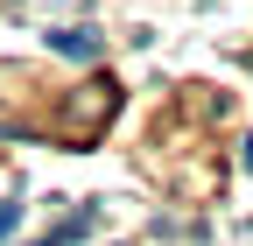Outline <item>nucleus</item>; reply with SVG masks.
<instances>
[{
	"instance_id": "f257e3e1",
	"label": "nucleus",
	"mask_w": 253,
	"mask_h": 246,
	"mask_svg": "<svg viewBox=\"0 0 253 246\" xmlns=\"http://www.w3.org/2000/svg\"><path fill=\"white\" fill-rule=\"evenodd\" d=\"M49 42H56L63 56H78V64H84V56H99V49H106L99 36H91V28H63V36H49Z\"/></svg>"
},
{
	"instance_id": "f03ea898",
	"label": "nucleus",
	"mask_w": 253,
	"mask_h": 246,
	"mask_svg": "<svg viewBox=\"0 0 253 246\" xmlns=\"http://www.w3.org/2000/svg\"><path fill=\"white\" fill-rule=\"evenodd\" d=\"M14 225H21V204H0V239H14Z\"/></svg>"
}]
</instances>
